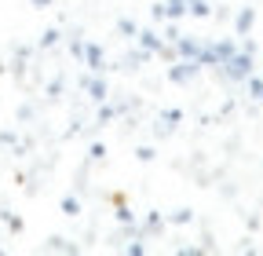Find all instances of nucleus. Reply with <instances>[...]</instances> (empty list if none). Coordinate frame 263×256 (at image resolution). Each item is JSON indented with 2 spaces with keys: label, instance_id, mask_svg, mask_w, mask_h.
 <instances>
[{
  "label": "nucleus",
  "instance_id": "5",
  "mask_svg": "<svg viewBox=\"0 0 263 256\" xmlns=\"http://www.w3.org/2000/svg\"><path fill=\"white\" fill-rule=\"evenodd\" d=\"M84 55H88V66L91 70H103V48H99V44H88Z\"/></svg>",
  "mask_w": 263,
  "mask_h": 256
},
{
  "label": "nucleus",
  "instance_id": "12",
  "mask_svg": "<svg viewBox=\"0 0 263 256\" xmlns=\"http://www.w3.org/2000/svg\"><path fill=\"white\" fill-rule=\"evenodd\" d=\"M4 220H8V227H11V231H15V234H18V231H22V220H18V216H11V212H4Z\"/></svg>",
  "mask_w": 263,
  "mask_h": 256
},
{
  "label": "nucleus",
  "instance_id": "14",
  "mask_svg": "<svg viewBox=\"0 0 263 256\" xmlns=\"http://www.w3.org/2000/svg\"><path fill=\"white\" fill-rule=\"evenodd\" d=\"M117 220H121V223H132V212H128V205H117Z\"/></svg>",
  "mask_w": 263,
  "mask_h": 256
},
{
  "label": "nucleus",
  "instance_id": "17",
  "mask_svg": "<svg viewBox=\"0 0 263 256\" xmlns=\"http://www.w3.org/2000/svg\"><path fill=\"white\" fill-rule=\"evenodd\" d=\"M55 41H59V33H55V29H48V33H44V41H41V44L48 48V44H55Z\"/></svg>",
  "mask_w": 263,
  "mask_h": 256
},
{
  "label": "nucleus",
  "instance_id": "19",
  "mask_svg": "<svg viewBox=\"0 0 263 256\" xmlns=\"http://www.w3.org/2000/svg\"><path fill=\"white\" fill-rule=\"evenodd\" d=\"M33 4H41V8H44V4H51V0H33Z\"/></svg>",
  "mask_w": 263,
  "mask_h": 256
},
{
  "label": "nucleus",
  "instance_id": "8",
  "mask_svg": "<svg viewBox=\"0 0 263 256\" xmlns=\"http://www.w3.org/2000/svg\"><path fill=\"white\" fill-rule=\"evenodd\" d=\"M245 84H249V92L256 95V99L263 103V77H256V74H249V77H245Z\"/></svg>",
  "mask_w": 263,
  "mask_h": 256
},
{
  "label": "nucleus",
  "instance_id": "10",
  "mask_svg": "<svg viewBox=\"0 0 263 256\" xmlns=\"http://www.w3.org/2000/svg\"><path fill=\"white\" fill-rule=\"evenodd\" d=\"M139 44H143V48H150V51H161V41L150 33V29H143V33H139Z\"/></svg>",
  "mask_w": 263,
  "mask_h": 256
},
{
  "label": "nucleus",
  "instance_id": "13",
  "mask_svg": "<svg viewBox=\"0 0 263 256\" xmlns=\"http://www.w3.org/2000/svg\"><path fill=\"white\" fill-rule=\"evenodd\" d=\"M121 33H128V37H132V33H139V29H136V22H128V19H121Z\"/></svg>",
  "mask_w": 263,
  "mask_h": 256
},
{
  "label": "nucleus",
  "instance_id": "7",
  "mask_svg": "<svg viewBox=\"0 0 263 256\" xmlns=\"http://www.w3.org/2000/svg\"><path fill=\"white\" fill-rule=\"evenodd\" d=\"M176 44H179V55H186V59H197V55H201V48H197L194 41H179V37H176Z\"/></svg>",
  "mask_w": 263,
  "mask_h": 256
},
{
  "label": "nucleus",
  "instance_id": "3",
  "mask_svg": "<svg viewBox=\"0 0 263 256\" xmlns=\"http://www.w3.org/2000/svg\"><path fill=\"white\" fill-rule=\"evenodd\" d=\"M252 26H256V11H252V8H241V11L234 15V33H238V37H249Z\"/></svg>",
  "mask_w": 263,
  "mask_h": 256
},
{
  "label": "nucleus",
  "instance_id": "18",
  "mask_svg": "<svg viewBox=\"0 0 263 256\" xmlns=\"http://www.w3.org/2000/svg\"><path fill=\"white\" fill-rule=\"evenodd\" d=\"M110 202H114V205H128V198L121 194V190H114V194H110Z\"/></svg>",
  "mask_w": 263,
  "mask_h": 256
},
{
  "label": "nucleus",
  "instance_id": "9",
  "mask_svg": "<svg viewBox=\"0 0 263 256\" xmlns=\"http://www.w3.org/2000/svg\"><path fill=\"white\" fill-rule=\"evenodd\" d=\"M88 92H91V99H106V84L99 81V77H91V81H88Z\"/></svg>",
  "mask_w": 263,
  "mask_h": 256
},
{
  "label": "nucleus",
  "instance_id": "11",
  "mask_svg": "<svg viewBox=\"0 0 263 256\" xmlns=\"http://www.w3.org/2000/svg\"><path fill=\"white\" fill-rule=\"evenodd\" d=\"M62 212H66V216H77V212H81V202H77V198H62Z\"/></svg>",
  "mask_w": 263,
  "mask_h": 256
},
{
  "label": "nucleus",
  "instance_id": "16",
  "mask_svg": "<svg viewBox=\"0 0 263 256\" xmlns=\"http://www.w3.org/2000/svg\"><path fill=\"white\" fill-rule=\"evenodd\" d=\"M124 252H132V256H143V252H146V249H143V245H139V242H132V245H128V249H124Z\"/></svg>",
  "mask_w": 263,
  "mask_h": 256
},
{
  "label": "nucleus",
  "instance_id": "15",
  "mask_svg": "<svg viewBox=\"0 0 263 256\" xmlns=\"http://www.w3.org/2000/svg\"><path fill=\"white\" fill-rule=\"evenodd\" d=\"M168 220H172V223H190V212H186V209H183V212H172V216H168Z\"/></svg>",
  "mask_w": 263,
  "mask_h": 256
},
{
  "label": "nucleus",
  "instance_id": "2",
  "mask_svg": "<svg viewBox=\"0 0 263 256\" xmlns=\"http://www.w3.org/2000/svg\"><path fill=\"white\" fill-rule=\"evenodd\" d=\"M197 70H201V62L197 59H186V62H176V66L168 70V81H176V84H186Z\"/></svg>",
  "mask_w": 263,
  "mask_h": 256
},
{
  "label": "nucleus",
  "instance_id": "4",
  "mask_svg": "<svg viewBox=\"0 0 263 256\" xmlns=\"http://www.w3.org/2000/svg\"><path fill=\"white\" fill-rule=\"evenodd\" d=\"M161 8H164V19H183L190 0H168V4H161Z\"/></svg>",
  "mask_w": 263,
  "mask_h": 256
},
{
  "label": "nucleus",
  "instance_id": "1",
  "mask_svg": "<svg viewBox=\"0 0 263 256\" xmlns=\"http://www.w3.org/2000/svg\"><path fill=\"white\" fill-rule=\"evenodd\" d=\"M223 66H227V77H234V81H245V77L252 74V51H249V48L234 51V55H230V59L223 62Z\"/></svg>",
  "mask_w": 263,
  "mask_h": 256
},
{
  "label": "nucleus",
  "instance_id": "6",
  "mask_svg": "<svg viewBox=\"0 0 263 256\" xmlns=\"http://www.w3.org/2000/svg\"><path fill=\"white\" fill-rule=\"evenodd\" d=\"M186 11L197 15V19H209V15H212V8L205 4V0H190V8H186Z\"/></svg>",
  "mask_w": 263,
  "mask_h": 256
}]
</instances>
